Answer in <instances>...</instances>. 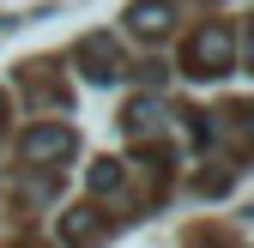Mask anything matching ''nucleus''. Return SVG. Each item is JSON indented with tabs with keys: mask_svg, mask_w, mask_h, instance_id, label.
Listing matches in <instances>:
<instances>
[{
	"mask_svg": "<svg viewBox=\"0 0 254 248\" xmlns=\"http://www.w3.org/2000/svg\"><path fill=\"white\" fill-rule=\"evenodd\" d=\"M127 30L145 37V43L170 37V0H133V6H127Z\"/></svg>",
	"mask_w": 254,
	"mask_h": 248,
	"instance_id": "obj_5",
	"label": "nucleus"
},
{
	"mask_svg": "<svg viewBox=\"0 0 254 248\" xmlns=\"http://www.w3.org/2000/svg\"><path fill=\"white\" fill-rule=\"evenodd\" d=\"M121 127H127V139H151L157 127H164V103L157 97H133L127 115H121Z\"/></svg>",
	"mask_w": 254,
	"mask_h": 248,
	"instance_id": "obj_7",
	"label": "nucleus"
},
{
	"mask_svg": "<svg viewBox=\"0 0 254 248\" xmlns=\"http://www.w3.org/2000/svg\"><path fill=\"white\" fill-rule=\"evenodd\" d=\"M49 67H55V61H30L18 79H24V91H30V103H37V109H67V85H55Z\"/></svg>",
	"mask_w": 254,
	"mask_h": 248,
	"instance_id": "obj_6",
	"label": "nucleus"
},
{
	"mask_svg": "<svg viewBox=\"0 0 254 248\" xmlns=\"http://www.w3.org/2000/svg\"><path fill=\"white\" fill-rule=\"evenodd\" d=\"M236 67V30L224 18H206L194 37L182 43V73L188 79H224Z\"/></svg>",
	"mask_w": 254,
	"mask_h": 248,
	"instance_id": "obj_1",
	"label": "nucleus"
},
{
	"mask_svg": "<svg viewBox=\"0 0 254 248\" xmlns=\"http://www.w3.org/2000/svg\"><path fill=\"white\" fill-rule=\"evenodd\" d=\"M103 230H109V212H103L97 200H79V206H67V212L55 218V242H61V248H97Z\"/></svg>",
	"mask_w": 254,
	"mask_h": 248,
	"instance_id": "obj_4",
	"label": "nucleus"
},
{
	"mask_svg": "<svg viewBox=\"0 0 254 248\" xmlns=\"http://www.w3.org/2000/svg\"><path fill=\"white\" fill-rule=\"evenodd\" d=\"M73 67H79L91 85H109V79H121V43L109 37V30H85V37L73 43Z\"/></svg>",
	"mask_w": 254,
	"mask_h": 248,
	"instance_id": "obj_3",
	"label": "nucleus"
},
{
	"mask_svg": "<svg viewBox=\"0 0 254 248\" xmlns=\"http://www.w3.org/2000/svg\"><path fill=\"white\" fill-rule=\"evenodd\" d=\"M127 188V164L121 158H97L91 164V194H121Z\"/></svg>",
	"mask_w": 254,
	"mask_h": 248,
	"instance_id": "obj_8",
	"label": "nucleus"
},
{
	"mask_svg": "<svg viewBox=\"0 0 254 248\" xmlns=\"http://www.w3.org/2000/svg\"><path fill=\"white\" fill-rule=\"evenodd\" d=\"M18 151H24V164H67L79 151V133L67 121H37V127L18 133Z\"/></svg>",
	"mask_w": 254,
	"mask_h": 248,
	"instance_id": "obj_2",
	"label": "nucleus"
}]
</instances>
